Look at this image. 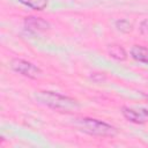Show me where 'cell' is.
<instances>
[{
  "mask_svg": "<svg viewBox=\"0 0 148 148\" xmlns=\"http://www.w3.org/2000/svg\"><path fill=\"white\" fill-rule=\"evenodd\" d=\"M22 5L34 9V10H43L46 8L50 0H18Z\"/></svg>",
  "mask_w": 148,
  "mask_h": 148,
  "instance_id": "obj_8",
  "label": "cell"
},
{
  "mask_svg": "<svg viewBox=\"0 0 148 148\" xmlns=\"http://www.w3.org/2000/svg\"><path fill=\"white\" fill-rule=\"evenodd\" d=\"M95 82H101V81H104L106 77L104 75V73H94L91 76H90Z\"/></svg>",
  "mask_w": 148,
  "mask_h": 148,
  "instance_id": "obj_10",
  "label": "cell"
},
{
  "mask_svg": "<svg viewBox=\"0 0 148 148\" xmlns=\"http://www.w3.org/2000/svg\"><path fill=\"white\" fill-rule=\"evenodd\" d=\"M74 127H76L79 131L89 134V135H95V136H103V138H113L118 134V130L98 119H94V118H88V117H83V118H77L74 120Z\"/></svg>",
  "mask_w": 148,
  "mask_h": 148,
  "instance_id": "obj_2",
  "label": "cell"
},
{
  "mask_svg": "<svg viewBox=\"0 0 148 148\" xmlns=\"http://www.w3.org/2000/svg\"><path fill=\"white\" fill-rule=\"evenodd\" d=\"M121 113L128 121H131L133 124L141 125V124L148 123V109H146V108L133 109V108L123 106Z\"/></svg>",
  "mask_w": 148,
  "mask_h": 148,
  "instance_id": "obj_4",
  "label": "cell"
},
{
  "mask_svg": "<svg viewBox=\"0 0 148 148\" xmlns=\"http://www.w3.org/2000/svg\"><path fill=\"white\" fill-rule=\"evenodd\" d=\"M108 52H109V54H110L111 58H113V59H116L118 61H124L127 58V53H126L125 49L121 45H118V44H111V45H109Z\"/></svg>",
  "mask_w": 148,
  "mask_h": 148,
  "instance_id": "obj_7",
  "label": "cell"
},
{
  "mask_svg": "<svg viewBox=\"0 0 148 148\" xmlns=\"http://www.w3.org/2000/svg\"><path fill=\"white\" fill-rule=\"evenodd\" d=\"M24 25L27 29L35 32H43L50 29V23L46 20L36 16H27L24 18Z\"/></svg>",
  "mask_w": 148,
  "mask_h": 148,
  "instance_id": "obj_5",
  "label": "cell"
},
{
  "mask_svg": "<svg viewBox=\"0 0 148 148\" xmlns=\"http://www.w3.org/2000/svg\"><path fill=\"white\" fill-rule=\"evenodd\" d=\"M130 54L135 61L148 65V49L147 47L142 45H133L130 50Z\"/></svg>",
  "mask_w": 148,
  "mask_h": 148,
  "instance_id": "obj_6",
  "label": "cell"
},
{
  "mask_svg": "<svg viewBox=\"0 0 148 148\" xmlns=\"http://www.w3.org/2000/svg\"><path fill=\"white\" fill-rule=\"evenodd\" d=\"M35 98L40 104L50 109L62 111V112L74 111L80 108V103L75 98L65 96V95H61L54 91H45V90L37 91L35 94Z\"/></svg>",
  "mask_w": 148,
  "mask_h": 148,
  "instance_id": "obj_1",
  "label": "cell"
},
{
  "mask_svg": "<svg viewBox=\"0 0 148 148\" xmlns=\"http://www.w3.org/2000/svg\"><path fill=\"white\" fill-rule=\"evenodd\" d=\"M10 68L14 72H16L25 77H29V79H37L42 74V69L38 66L34 65L30 61L18 59V58H15L10 61Z\"/></svg>",
  "mask_w": 148,
  "mask_h": 148,
  "instance_id": "obj_3",
  "label": "cell"
},
{
  "mask_svg": "<svg viewBox=\"0 0 148 148\" xmlns=\"http://www.w3.org/2000/svg\"><path fill=\"white\" fill-rule=\"evenodd\" d=\"M114 24H116L117 30H119L120 32H124V34H127V32L132 31V29H133L132 23H130L127 20H124V18L116 21V23H114Z\"/></svg>",
  "mask_w": 148,
  "mask_h": 148,
  "instance_id": "obj_9",
  "label": "cell"
}]
</instances>
